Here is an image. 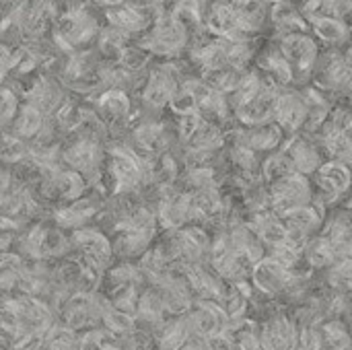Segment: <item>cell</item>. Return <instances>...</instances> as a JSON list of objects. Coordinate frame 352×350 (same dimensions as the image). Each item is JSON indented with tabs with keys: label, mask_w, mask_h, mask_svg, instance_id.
Listing matches in <instances>:
<instances>
[{
	"label": "cell",
	"mask_w": 352,
	"mask_h": 350,
	"mask_svg": "<svg viewBox=\"0 0 352 350\" xmlns=\"http://www.w3.org/2000/svg\"><path fill=\"white\" fill-rule=\"evenodd\" d=\"M314 27H316V33L324 39V41H328V43H342L344 39H346V35H349V27L342 23V21H338L336 17H316L314 19Z\"/></svg>",
	"instance_id": "9c48e42d"
},
{
	"label": "cell",
	"mask_w": 352,
	"mask_h": 350,
	"mask_svg": "<svg viewBox=\"0 0 352 350\" xmlns=\"http://www.w3.org/2000/svg\"><path fill=\"white\" fill-rule=\"evenodd\" d=\"M328 12L342 21L349 29L352 27V0H324Z\"/></svg>",
	"instance_id": "30bf717a"
},
{
	"label": "cell",
	"mask_w": 352,
	"mask_h": 350,
	"mask_svg": "<svg viewBox=\"0 0 352 350\" xmlns=\"http://www.w3.org/2000/svg\"><path fill=\"white\" fill-rule=\"evenodd\" d=\"M280 54L285 56V60L291 64V68L297 70H305L309 72L314 62L318 60V45L311 37L301 35V33H289L283 39L280 45Z\"/></svg>",
	"instance_id": "3957f363"
},
{
	"label": "cell",
	"mask_w": 352,
	"mask_h": 350,
	"mask_svg": "<svg viewBox=\"0 0 352 350\" xmlns=\"http://www.w3.org/2000/svg\"><path fill=\"white\" fill-rule=\"evenodd\" d=\"M351 169L344 163H328L324 167H320L318 171V186L322 188V192H328L332 196L344 192L351 186Z\"/></svg>",
	"instance_id": "8992f818"
},
{
	"label": "cell",
	"mask_w": 352,
	"mask_h": 350,
	"mask_svg": "<svg viewBox=\"0 0 352 350\" xmlns=\"http://www.w3.org/2000/svg\"><path fill=\"white\" fill-rule=\"evenodd\" d=\"M12 62H14V56H10V52L4 43H0V76L10 68Z\"/></svg>",
	"instance_id": "8fae6325"
},
{
	"label": "cell",
	"mask_w": 352,
	"mask_h": 350,
	"mask_svg": "<svg viewBox=\"0 0 352 350\" xmlns=\"http://www.w3.org/2000/svg\"><path fill=\"white\" fill-rule=\"evenodd\" d=\"M252 276H254V285L262 293L274 295V293H280L283 289L289 287L291 270L287 266H283L280 262H276L274 258H266V260L256 262Z\"/></svg>",
	"instance_id": "277c9868"
},
{
	"label": "cell",
	"mask_w": 352,
	"mask_h": 350,
	"mask_svg": "<svg viewBox=\"0 0 352 350\" xmlns=\"http://www.w3.org/2000/svg\"><path fill=\"white\" fill-rule=\"evenodd\" d=\"M78 334L64 324H54L43 336L41 350H78Z\"/></svg>",
	"instance_id": "52a82bcc"
},
{
	"label": "cell",
	"mask_w": 352,
	"mask_h": 350,
	"mask_svg": "<svg viewBox=\"0 0 352 350\" xmlns=\"http://www.w3.org/2000/svg\"><path fill=\"white\" fill-rule=\"evenodd\" d=\"M287 155L291 157L295 171H314L320 169V153L307 142V140H295L293 146L287 151Z\"/></svg>",
	"instance_id": "ba28073f"
},
{
	"label": "cell",
	"mask_w": 352,
	"mask_h": 350,
	"mask_svg": "<svg viewBox=\"0 0 352 350\" xmlns=\"http://www.w3.org/2000/svg\"><path fill=\"white\" fill-rule=\"evenodd\" d=\"M270 198L274 202V206L283 212H289V210H295V208H301V206H307L309 200H311V190L307 186V182L295 173L283 177L280 182H276L272 186V192H270Z\"/></svg>",
	"instance_id": "7a4b0ae2"
},
{
	"label": "cell",
	"mask_w": 352,
	"mask_h": 350,
	"mask_svg": "<svg viewBox=\"0 0 352 350\" xmlns=\"http://www.w3.org/2000/svg\"><path fill=\"white\" fill-rule=\"evenodd\" d=\"M109 301L95 293H72L62 301L60 320L64 326L85 332L89 328L101 326L103 314L107 309Z\"/></svg>",
	"instance_id": "6da1fadb"
},
{
	"label": "cell",
	"mask_w": 352,
	"mask_h": 350,
	"mask_svg": "<svg viewBox=\"0 0 352 350\" xmlns=\"http://www.w3.org/2000/svg\"><path fill=\"white\" fill-rule=\"evenodd\" d=\"M264 350H295L297 330L287 318H274L266 324L264 334L260 336Z\"/></svg>",
	"instance_id": "5b68a950"
}]
</instances>
